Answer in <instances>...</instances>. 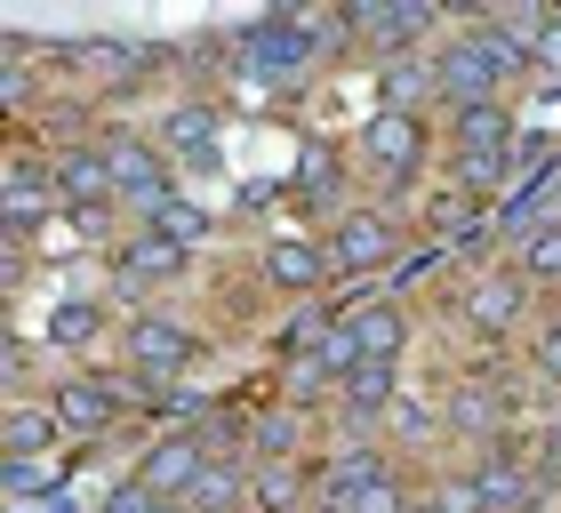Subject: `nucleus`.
<instances>
[{"label": "nucleus", "mask_w": 561, "mask_h": 513, "mask_svg": "<svg viewBox=\"0 0 561 513\" xmlns=\"http://www.w3.org/2000/svg\"><path fill=\"white\" fill-rule=\"evenodd\" d=\"M522 65H529L522 48H505L497 33H473V41H457V48L433 57V81H442V96L466 113V105H497V89L514 81Z\"/></svg>", "instance_id": "1"}, {"label": "nucleus", "mask_w": 561, "mask_h": 513, "mask_svg": "<svg viewBox=\"0 0 561 513\" xmlns=\"http://www.w3.org/2000/svg\"><path fill=\"white\" fill-rule=\"evenodd\" d=\"M105 161H113V193H129L145 217L169 201V169H161V152H152V145H137V137H113V145H105Z\"/></svg>", "instance_id": "2"}, {"label": "nucleus", "mask_w": 561, "mask_h": 513, "mask_svg": "<svg viewBox=\"0 0 561 513\" xmlns=\"http://www.w3.org/2000/svg\"><path fill=\"white\" fill-rule=\"evenodd\" d=\"M201 466H209V449H201L193 433H169V442H152L137 490H152V498H185L193 481H201Z\"/></svg>", "instance_id": "3"}, {"label": "nucleus", "mask_w": 561, "mask_h": 513, "mask_svg": "<svg viewBox=\"0 0 561 513\" xmlns=\"http://www.w3.org/2000/svg\"><path fill=\"white\" fill-rule=\"evenodd\" d=\"M386 256H393V225L386 217H345L337 225V233H329V265H337V273H377V265H386Z\"/></svg>", "instance_id": "4"}, {"label": "nucleus", "mask_w": 561, "mask_h": 513, "mask_svg": "<svg viewBox=\"0 0 561 513\" xmlns=\"http://www.w3.org/2000/svg\"><path fill=\"white\" fill-rule=\"evenodd\" d=\"M522 289H529L522 273H481L466 289V321L481 329V338H505V329L522 321Z\"/></svg>", "instance_id": "5"}, {"label": "nucleus", "mask_w": 561, "mask_h": 513, "mask_svg": "<svg viewBox=\"0 0 561 513\" xmlns=\"http://www.w3.org/2000/svg\"><path fill=\"white\" fill-rule=\"evenodd\" d=\"M48 193L72 201V209H96V201L113 193V161L105 152H57V161H48Z\"/></svg>", "instance_id": "6"}, {"label": "nucleus", "mask_w": 561, "mask_h": 513, "mask_svg": "<svg viewBox=\"0 0 561 513\" xmlns=\"http://www.w3.org/2000/svg\"><path fill=\"white\" fill-rule=\"evenodd\" d=\"M48 409L65 418V433H105V425H113V409H121V394H113L105 377H65Z\"/></svg>", "instance_id": "7"}, {"label": "nucleus", "mask_w": 561, "mask_h": 513, "mask_svg": "<svg viewBox=\"0 0 561 513\" xmlns=\"http://www.w3.org/2000/svg\"><path fill=\"white\" fill-rule=\"evenodd\" d=\"M362 152H369V161H377V169H386L393 185H401V176L417 169V152H425V137H417V121H401V113H377V121L362 128Z\"/></svg>", "instance_id": "8"}, {"label": "nucleus", "mask_w": 561, "mask_h": 513, "mask_svg": "<svg viewBox=\"0 0 561 513\" xmlns=\"http://www.w3.org/2000/svg\"><path fill=\"white\" fill-rule=\"evenodd\" d=\"M129 362H137L145 377L185 369V362H193V329H185V321H137V329H129Z\"/></svg>", "instance_id": "9"}, {"label": "nucleus", "mask_w": 561, "mask_h": 513, "mask_svg": "<svg viewBox=\"0 0 561 513\" xmlns=\"http://www.w3.org/2000/svg\"><path fill=\"white\" fill-rule=\"evenodd\" d=\"M249 498H257V513H305V498H321V481L305 474L297 457H273V466H257Z\"/></svg>", "instance_id": "10"}, {"label": "nucleus", "mask_w": 561, "mask_h": 513, "mask_svg": "<svg viewBox=\"0 0 561 513\" xmlns=\"http://www.w3.org/2000/svg\"><path fill=\"white\" fill-rule=\"evenodd\" d=\"M249 481H257L249 466H233V457H209V466H201V481L185 490V505H193V513H233V505L249 498Z\"/></svg>", "instance_id": "11"}, {"label": "nucleus", "mask_w": 561, "mask_h": 513, "mask_svg": "<svg viewBox=\"0 0 561 513\" xmlns=\"http://www.w3.org/2000/svg\"><path fill=\"white\" fill-rule=\"evenodd\" d=\"M321 273H329V249H313V241H273L265 249L273 289H321Z\"/></svg>", "instance_id": "12"}, {"label": "nucleus", "mask_w": 561, "mask_h": 513, "mask_svg": "<svg viewBox=\"0 0 561 513\" xmlns=\"http://www.w3.org/2000/svg\"><path fill=\"white\" fill-rule=\"evenodd\" d=\"M473 490H481V513H522L529 505V474L505 449H490V457H481V474H473Z\"/></svg>", "instance_id": "13"}, {"label": "nucleus", "mask_w": 561, "mask_h": 513, "mask_svg": "<svg viewBox=\"0 0 561 513\" xmlns=\"http://www.w3.org/2000/svg\"><path fill=\"white\" fill-rule=\"evenodd\" d=\"M449 137H457V152H514L522 145L514 121H505V105H466L449 121Z\"/></svg>", "instance_id": "14"}, {"label": "nucleus", "mask_w": 561, "mask_h": 513, "mask_svg": "<svg viewBox=\"0 0 561 513\" xmlns=\"http://www.w3.org/2000/svg\"><path fill=\"white\" fill-rule=\"evenodd\" d=\"M377 96H386V113L417 121V105H425V96H442V81H433V65H417V57H393V65H386V81H377Z\"/></svg>", "instance_id": "15"}, {"label": "nucleus", "mask_w": 561, "mask_h": 513, "mask_svg": "<svg viewBox=\"0 0 561 513\" xmlns=\"http://www.w3.org/2000/svg\"><path fill=\"white\" fill-rule=\"evenodd\" d=\"M345 329H353V345H362V362H393L401 338H410L393 305H362V314H345Z\"/></svg>", "instance_id": "16"}, {"label": "nucleus", "mask_w": 561, "mask_h": 513, "mask_svg": "<svg viewBox=\"0 0 561 513\" xmlns=\"http://www.w3.org/2000/svg\"><path fill=\"white\" fill-rule=\"evenodd\" d=\"M386 401H393V362H362V369L345 377V418L353 425H369Z\"/></svg>", "instance_id": "17"}, {"label": "nucleus", "mask_w": 561, "mask_h": 513, "mask_svg": "<svg viewBox=\"0 0 561 513\" xmlns=\"http://www.w3.org/2000/svg\"><path fill=\"white\" fill-rule=\"evenodd\" d=\"M57 433H65L57 409H33V401H16V409H9V457H41L48 442H57Z\"/></svg>", "instance_id": "18"}, {"label": "nucleus", "mask_w": 561, "mask_h": 513, "mask_svg": "<svg viewBox=\"0 0 561 513\" xmlns=\"http://www.w3.org/2000/svg\"><path fill=\"white\" fill-rule=\"evenodd\" d=\"M514 169H522V145L514 152H457V185L466 193H497Z\"/></svg>", "instance_id": "19"}, {"label": "nucleus", "mask_w": 561, "mask_h": 513, "mask_svg": "<svg viewBox=\"0 0 561 513\" xmlns=\"http://www.w3.org/2000/svg\"><path fill=\"white\" fill-rule=\"evenodd\" d=\"M449 425H457V433H497V425H505V409H497L490 385H466V394L449 401Z\"/></svg>", "instance_id": "20"}, {"label": "nucleus", "mask_w": 561, "mask_h": 513, "mask_svg": "<svg viewBox=\"0 0 561 513\" xmlns=\"http://www.w3.org/2000/svg\"><path fill=\"white\" fill-rule=\"evenodd\" d=\"M129 273L137 281H169V273H185V249L161 241V233H145V241H129Z\"/></svg>", "instance_id": "21"}, {"label": "nucleus", "mask_w": 561, "mask_h": 513, "mask_svg": "<svg viewBox=\"0 0 561 513\" xmlns=\"http://www.w3.org/2000/svg\"><path fill=\"white\" fill-rule=\"evenodd\" d=\"M152 233H161V241H176V249H193L201 233H209V217H201L193 201H161V209H152Z\"/></svg>", "instance_id": "22"}, {"label": "nucleus", "mask_w": 561, "mask_h": 513, "mask_svg": "<svg viewBox=\"0 0 561 513\" xmlns=\"http://www.w3.org/2000/svg\"><path fill=\"white\" fill-rule=\"evenodd\" d=\"M522 281H538V289L561 281V225H546L538 241H522Z\"/></svg>", "instance_id": "23"}, {"label": "nucleus", "mask_w": 561, "mask_h": 513, "mask_svg": "<svg viewBox=\"0 0 561 513\" xmlns=\"http://www.w3.org/2000/svg\"><path fill=\"white\" fill-rule=\"evenodd\" d=\"M353 24L377 33V41H410V33H425V9H362Z\"/></svg>", "instance_id": "24"}, {"label": "nucleus", "mask_w": 561, "mask_h": 513, "mask_svg": "<svg viewBox=\"0 0 561 513\" xmlns=\"http://www.w3.org/2000/svg\"><path fill=\"white\" fill-rule=\"evenodd\" d=\"M337 513H410V498H401V481H393V474H377L369 490H353Z\"/></svg>", "instance_id": "25"}, {"label": "nucleus", "mask_w": 561, "mask_h": 513, "mask_svg": "<svg viewBox=\"0 0 561 513\" xmlns=\"http://www.w3.org/2000/svg\"><path fill=\"white\" fill-rule=\"evenodd\" d=\"M41 201H48V193H41V176H33V169H16V176H9V233H24V225L41 217Z\"/></svg>", "instance_id": "26"}, {"label": "nucleus", "mask_w": 561, "mask_h": 513, "mask_svg": "<svg viewBox=\"0 0 561 513\" xmlns=\"http://www.w3.org/2000/svg\"><path fill=\"white\" fill-rule=\"evenodd\" d=\"M297 433H305V425H297V409H273V418L257 425V449H265V466H273V457H289V449H297Z\"/></svg>", "instance_id": "27"}, {"label": "nucleus", "mask_w": 561, "mask_h": 513, "mask_svg": "<svg viewBox=\"0 0 561 513\" xmlns=\"http://www.w3.org/2000/svg\"><path fill=\"white\" fill-rule=\"evenodd\" d=\"M48 338H57V345H89L96 338V314H89V305H65V314L48 321Z\"/></svg>", "instance_id": "28"}, {"label": "nucleus", "mask_w": 561, "mask_h": 513, "mask_svg": "<svg viewBox=\"0 0 561 513\" xmlns=\"http://www.w3.org/2000/svg\"><path fill=\"white\" fill-rule=\"evenodd\" d=\"M169 145L176 152H209V113H169Z\"/></svg>", "instance_id": "29"}, {"label": "nucleus", "mask_w": 561, "mask_h": 513, "mask_svg": "<svg viewBox=\"0 0 561 513\" xmlns=\"http://www.w3.org/2000/svg\"><path fill=\"white\" fill-rule=\"evenodd\" d=\"M48 481H65V474H48L41 457H9V490H16V498H33V490H48Z\"/></svg>", "instance_id": "30"}, {"label": "nucleus", "mask_w": 561, "mask_h": 513, "mask_svg": "<svg viewBox=\"0 0 561 513\" xmlns=\"http://www.w3.org/2000/svg\"><path fill=\"white\" fill-rule=\"evenodd\" d=\"M529 65H538L546 81L561 89V24H546V41H538V57H529Z\"/></svg>", "instance_id": "31"}, {"label": "nucleus", "mask_w": 561, "mask_h": 513, "mask_svg": "<svg viewBox=\"0 0 561 513\" xmlns=\"http://www.w3.org/2000/svg\"><path fill=\"white\" fill-rule=\"evenodd\" d=\"M538 369H546V377L561 385V321H553V329H546V338H538Z\"/></svg>", "instance_id": "32"}, {"label": "nucleus", "mask_w": 561, "mask_h": 513, "mask_svg": "<svg viewBox=\"0 0 561 513\" xmlns=\"http://www.w3.org/2000/svg\"><path fill=\"white\" fill-rule=\"evenodd\" d=\"M152 513H193V505H185V498H161V505H152Z\"/></svg>", "instance_id": "33"}, {"label": "nucleus", "mask_w": 561, "mask_h": 513, "mask_svg": "<svg viewBox=\"0 0 561 513\" xmlns=\"http://www.w3.org/2000/svg\"><path fill=\"white\" fill-rule=\"evenodd\" d=\"M410 513H442V505H433V498H410Z\"/></svg>", "instance_id": "34"}]
</instances>
